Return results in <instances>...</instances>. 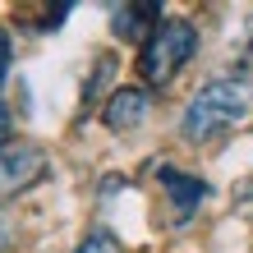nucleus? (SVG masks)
<instances>
[{"label":"nucleus","instance_id":"nucleus-10","mask_svg":"<svg viewBox=\"0 0 253 253\" xmlns=\"http://www.w3.org/2000/svg\"><path fill=\"white\" fill-rule=\"evenodd\" d=\"M244 69H253V42H249V51H244Z\"/></svg>","mask_w":253,"mask_h":253},{"label":"nucleus","instance_id":"nucleus-6","mask_svg":"<svg viewBox=\"0 0 253 253\" xmlns=\"http://www.w3.org/2000/svg\"><path fill=\"white\" fill-rule=\"evenodd\" d=\"M161 23V5H120L115 9V33L120 37H143L147 28H157Z\"/></svg>","mask_w":253,"mask_h":253},{"label":"nucleus","instance_id":"nucleus-2","mask_svg":"<svg viewBox=\"0 0 253 253\" xmlns=\"http://www.w3.org/2000/svg\"><path fill=\"white\" fill-rule=\"evenodd\" d=\"M193 51H198V28L189 19H161L152 33L143 37V51H138V74L147 87H166L175 74H180Z\"/></svg>","mask_w":253,"mask_h":253},{"label":"nucleus","instance_id":"nucleus-3","mask_svg":"<svg viewBox=\"0 0 253 253\" xmlns=\"http://www.w3.org/2000/svg\"><path fill=\"white\" fill-rule=\"evenodd\" d=\"M46 175V152L37 143H9L0 152V203H9L14 193L33 189Z\"/></svg>","mask_w":253,"mask_h":253},{"label":"nucleus","instance_id":"nucleus-9","mask_svg":"<svg viewBox=\"0 0 253 253\" xmlns=\"http://www.w3.org/2000/svg\"><path fill=\"white\" fill-rule=\"evenodd\" d=\"M9 147V111H5V101H0V152Z\"/></svg>","mask_w":253,"mask_h":253},{"label":"nucleus","instance_id":"nucleus-7","mask_svg":"<svg viewBox=\"0 0 253 253\" xmlns=\"http://www.w3.org/2000/svg\"><path fill=\"white\" fill-rule=\"evenodd\" d=\"M79 253H125L120 244H115V235H106V230H92L87 240L79 244Z\"/></svg>","mask_w":253,"mask_h":253},{"label":"nucleus","instance_id":"nucleus-5","mask_svg":"<svg viewBox=\"0 0 253 253\" xmlns=\"http://www.w3.org/2000/svg\"><path fill=\"white\" fill-rule=\"evenodd\" d=\"M161 184H166V193L175 198V212H180V221L193 216V207L207 198V184H203V180H193V175H184V170H175V166L161 170Z\"/></svg>","mask_w":253,"mask_h":253},{"label":"nucleus","instance_id":"nucleus-1","mask_svg":"<svg viewBox=\"0 0 253 253\" xmlns=\"http://www.w3.org/2000/svg\"><path fill=\"white\" fill-rule=\"evenodd\" d=\"M253 111V87L244 79H216L193 92V101L184 106V120L180 133L189 143H207V138H221L230 133L235 125H244Z\"/></svg>","mask_w":253,"mask_h":253},{"label":"nucleus","instance_id":"nucleus-8","mask_svg":"<svg viewBox=\"0 0 253 253\" xmlns=\"http://www.w3.org/2000/svg\"><path fill=\"white\" fill-rule=\"evenodd\" d=\"M5 74H9V33L0 28V83H5Z\"/></svg>","mask_w":253,"mask_h":253},{"label":"nucleus","instance_id":"nucleus-4","mask_svg":"<svg viewBox=\"0 0 253 253\" xmlns=\"http://www.w3.org/2000/svg\"><path fill=\"white\" fill-rule=\"evenodd\" d=\"M147 111H152V97L143 92V87H120L111 101H106V129H115V133H125V129H138L143 120H147Z\"/></svg>","mask_w":253,"mask_h":253}]
</instances>
